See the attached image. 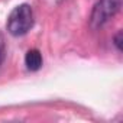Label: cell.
<instances>
[{"label": "cell", "mask_w": 123, "mask_h": 123, "mask_svg": "<svg viewBox=\"0 0 123 123\" xmlns=\"http://www.w3.org/2000/svg\"><path fill=\"white\" fill-rule=\"evenodd\" d=\"M33 22H35V18H33L32 7L28 3H22L10 12L6 22V28L12 36L18 38V36L26 35L32 29Z\"/></svg>", "instance_id": "1"}, {"label": "cell", "mask_w": 123, "mask_h": 123, "mask_svg": "<svg viewBox=\"0 0 123 123\" xmlns=\"http://www.w3.org/2000/svg\"><path fill=\"white\" fill-rule=\"evenodd\" d=\"M122 7V0H98L90 15V28L93 31L101 29L110 19H113Z\"/></svg>", "instance_id": "2"}, {"label": "cell", "mask_w": 123, "mask_h": 123, "mask_svg": "<svg viewBox=\"0 0 123 123\" xmlns=\"http://www.w3.org/2000/svg\"><path fill=\"white\" fill-rule=\"evenodd\" d=\"M43 58L38 49H29L25 55V65L29 71H38L42 68Z\"/></svg>", "instance_id": "3"}, {"label": "cell", "mask_w": 123, "mask_h": 123, "mask_svg": "<svg viewBox=\"0 0 123 123\" xmlns=\"http://www.w3.org/2000/svg\"><path fill=\"white\" fill-rule=\"evenodd\" d=\"M113 43H114V46L117 48V51L120 52V51H122V31H119V32L114 35V38H113Z\"/></svg>", "instance_id": "4"}, {"label": "cell", "mask_w": 123, "mask_h": 123, "mask_svg": "<svg viewBox=\"0 0 123 123\" xmlns=\"http://www.w3.org/2000/svg\"><path fill=\"white\" fill-rule=\"evenodd\" d=\"M5 58H6V49L0 51V68H2V65H3V62H5Z\"/></svg>", "instance_id": "5"}, {"label": "cell", "mask_w": 123, "mask_h": 123, "mask_svg": "<svg viewBox=\"0 0 123 123\" xmlns=\"http://www.w3.org/2000/svg\"><path fill=\"white\" fill-rule=\"evenodd\" d=\"M0 49H6V46H5V38H3L2 33H0Z\"/></svg>", "instance_id": "6"}]
</instances>
